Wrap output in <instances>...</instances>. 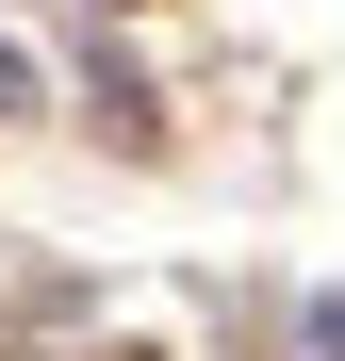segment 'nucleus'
<instances>
[{
    "label": "nucleus",
    "instance_id": "1",
    "mask_svg": "<svg viewBox=\"0 0 345 361\" xmlns=\"http://www.w3.org/2000/svg\"><path fill=\"white\" fill-rule=\"evenodd\" d=\"M0 115H33V49H0Z\"/></svg>",
    "mask_w": 345,
    "mask_h": 361
}]
</instances>
